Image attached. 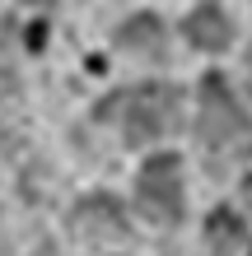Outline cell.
Instances as JSON below:
<instances>
[{"label": "cell", "mask_w": 252, "mask_h": 256, "mask_svg": "<svg viewBox=\"0 0 252 256\" xmlns=\"http://www.w3.org/2000/svg\"><path fill=\"white\" fill-rule=\"evenodd\" d=\"M136 205L154 224H177L182 219V158L159 154V158L145 163L140 182H136Z\"/></svg>", "instance_id": "obj_1"}, {"label": "cell", "mask_w": 252, "mask_h": 256, "mask_svg": "<svg viewBox=\"0 0 252 256\" xmlns=\"http://www.w3.org/2000/svg\"><path fill=\"white\" fill-rule=\"evenodd\" d=\"M117 42H122L126 52H145V56H154V52H164V24L150 19V14H140V19H131L122 33H117Z\"/></svg>", "instance_id": "obj_5"}, {"label": "cell", "mask_w": 252, "mask_h": 256, "mask_svg": "<svg viewBox=\"0 0 252 256\" xmlns=\"http://www.w3.org/2000/svg\"><path fill=\"white\" fill-rule=\"evenodd\" d=\"M177 126V88L168 84H145L126 98L122 108V135L126 144H145V140H159Z\"/></svg>", "instance_id": "obj_3"}, {"label": "cell", "mask_w": 252, "mask_h": 256, "mask_svg": "<svg viewBox=\"0 0 252 256\" xmlns=\"http://www.w3.org/2000/svg\"><path fill=\"white\" fill-rule=\"evenodd\" d=\"M247 80H252V52H247Z\"/></svg>", "instance_id": "obj_9"}, {"label": "cell", "mask_w": 252, "mask_h": 256, "mask_svg": "<svg viewBox=\"0 0 252 256\" xmlns=\"http://www.w3.org/2000/svg\"><path fill=\"white\" fill-rule=\"evenodd\" d=\"M238 191H243V200H247V210H252V168L243 172V186H238Z\"/></svg>", "instance_id": "obj_8"}, {"label": "cell", "mask_w": 252, "mask_h": 256, "mask_svg": "<svg viewBox=\"0 0 252 256\" xmlns=\"http://www.w3.org/2000/svg\"><path fill=\"white\" fill-rule=\"evenodd\" d=\"M112 200H84V214H80V228H89V233H94V228H122V214H112Z\"/></svg>", "instance_id": "obj_6"}, {"label": "cell", "mask_w": 252, "mask_h": 256, "mask_svg": "<svg viewBox=\"0 0 252 256\" xmlns=\"http://www.w3.org/2000/svg\"><path fill=\"white\" fill-rule=\"evenodd\" d=\"M210 238H215V242H233V247H238V238H243V224L233 219L229 210H219V214L210 219Z\"/></svg>", "instance_id": "obj_7"}, {"label": "cell", "mask_w": 252, "mask_h": 256, "mask_svg": "<svg viewBox=\"0 0 252 256\" xmlns=\"http://www.w3.org/2000/svg\"><path fill=\"white\" fill-rule=\"evenodd\" d=\"M187 38L196 42L201 52H224L229 38H233V28H229V19L215 5H201V10L187 14Z\"/></svg>", "instance_id": "obj_4"}, {"label": "cell", "mask_w": 252, "mask_h": 256, "mask_svg": "<svg viewBox=\"0 0 252 256\" xmlns=\"http://www.w3.org/2000/svg\"><path fill=\"white\" fill-rule=\"evenodd\" d=\"M201 140L210 144V149H233V144H243L247 140V112L238 108V98L229 94V84L219 80V74H210V80L201 84Z\"/></svg>", "instance_id": "obj_2"}]
</instances>
